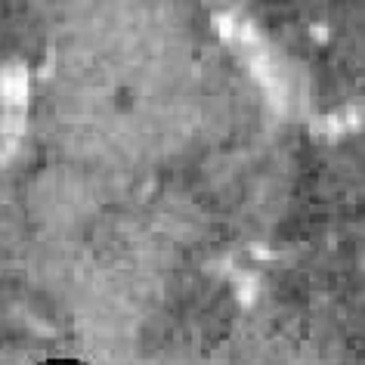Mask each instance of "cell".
I'll return each mask as SVG.
<instances>
[{
    "label": "cell",
    "mask_w": 365,
    "mask_h": 365,
    "mask_svg": "<svg viewBox=\"0 0 365 365\" xmlns=\"http://www.w3.org/2000/svg\"><path fill=\"white\" fill-rule=\"evenodd\" d=\"M41 365H87V362H78V359H50V362H41Z\"/></svg>",
    "instance_id": "6da1fadb"
}]
</instances>
